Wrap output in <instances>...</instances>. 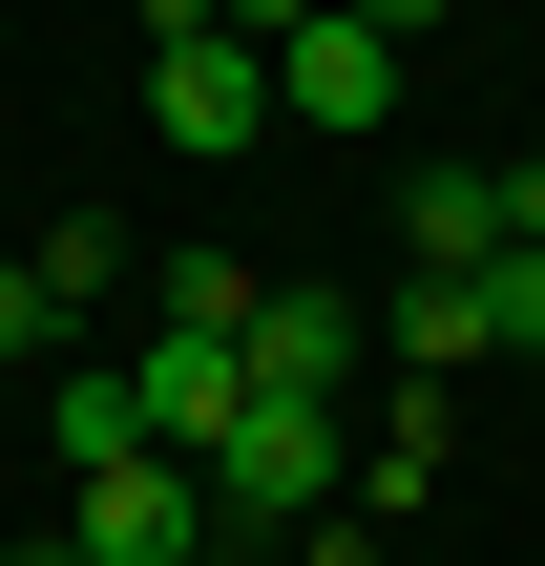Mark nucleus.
Returning <instances> with one entry per match:
<instances>
[{
    "label": "nucleus",
    "instance_id": "obj_1",
    "mask_svg": "<svg viewBox=\"0 0 545 566\" xmlns=\"http://www.w3.org/2000/svg\"><path fill=\"white\" fill-rule=\"evenodd\" d=\"M189 483H210L231 546H252V525H336V504H357V420H336V399H231V441H210Z\"/></svg>",
    "mask_w": 545,
    "mask_h": 566
},
{
    "label": "nucleus",
    "instance_id": "obj_2",
    "mask_svg": "<svg viewBox=\"0 0 545 566\" xmlns=\"http://www.w3.org/2000/svg\"><path fill=\"white\" fill-rule=\"evenodd\" d=\"M273 126H315V147H378V126H399V42H378L357 0H315V21L273 42Z\"/></svg>",
    "mask_w": 545,
    "mask_h": 566
},
{
    "label": "nucleus",
    "instance_id": "obj_3",
    "mask_svg": "<svg viewBox=\"0 0 545 566\" xmlns=\"http://www.w3.org/2000/svg\"><path fill=\"white\" fill-rule=\"evenodd\" d=\"M63 546H84V566H210L231 525H210V483L147 441V462H84V525H63Z\"/></svg>",
    "mask_w": 545,
    "mask_h": 566
},
{
    "label": "nucleus",
    "instance_id": "obj_4",
    "mask_svg": "<svg viewBox=\"0 0 545 566\" xmlns=\"http://www.w3.org/2000/svg\"><path fill=\"white\" fill-rule=\"evenodd\" d=\"M147 126H168L189 168L273 147V42H231V21H210V42H168V63H147Z\"/></svg>",
    "mask_w": 545,
    "mask_h": 566
},
{
    "label": "nucleus",
    "instance_id": "obj_5",
    "mask_svg": "<svg viewBox=\"0 0 545 566\" xmlns=\"http://www.w3.org/2000/svg\"><path fill=\"white\" fill-rule=\"evenodd\" d=\"M357 357H378V315H357V294H315V273H273V294H252V399H336V420H357Z\"/></svg>",
    "mask_w": 545,
    "mask_h": 566
},
{
    "label": "nucleus",
    "instance_id": "obj_6",
    "mask_svg": "<svg viewBox=\"0 0 545 566\" xmlns=\"http://www.w3.org/2000/svg\"><path fill=\"white\" fill-rule=\"evenodd\" d=\"M126 378H147V441H168V462H210V441H231V399H252V357H231V336H126Z\"/></svg>",
    "mask_w": 545,
    "mask_h": 566
},
{
    "label": "nucleus",
    "instance_id": "obj_7",
    "mask_svg": "<svg viewBox=\"0 0 545 566\" xmlns=\"http://www.w3.org/2000/svg\"><path fill=\"white\" fill-rule=\"evenodd\" d=\"M399 252L420 273H504V168H399Z\"/></svg>",
    "mask_w": 545,
    "mask_h": 566
},
{
    "label": "nucleus",
    "instance_id": "obj_8",
    "mask_svg": "<svg viewBox=\"0 0 545 566\" xmlns=\"http://www.w3.org/2000/svg\"><path fill=\"white\" fill-rule=\"evenodd\" d=\"M252 294H273L252 252H147V315H168V336H231V357H252Z\"/></svg>",
    "mask_w": 545,
    "mask_h": 566
},
{
    "label": "nucleus",
    "instance_id": "obj_9",
    "mask_svg": "<svg viewBox=\"0 0 545 566\" xmlns=\"http://www.w3.org/2000/svg\"><path fill=\"white\" fill-rule=\"evenodd\" d=\"M378 357H399V378H462V357H504V336H483V273H420V294L378 315Z\"/></svg>",
    "mask_w": 545,
    "mask_h": 566
},
{
    "label": "nucleus",
    "instance_id": "obj_10",
    "mask_svg": "<svg viewBox=\"0 0 545 566\" xmlns=\"http://www.w3.org/2000/svg\"><path fill=\"white\" fill-rule=\"evenodd\" d=\"M42 420H63V462H147V378H126V357H63Z\"/></svg>",
    "mask_w": 545,
    "mask_h": 566
},
{
    "label": "nucleus",
    "instance_id": "obj_11",
    "mask_svg": "<svg viewBox=\"0 0 545 566\" xmlns=\"http://www.w3.org/2000/svg\"><path fill=\"white\" fill-rule=\"evenodd\" d=\"M21 273H42V315H84V294H105V273H126V252H105V210H63V231H42V252H21Z\"/></svg>",
    "mask_w": 545,
    "mask_h": 566
},
{
    "label": "nucleus",
    "instance_id": "obj_12",
    "mask_svg": "<svg viewBox=\"0 0 545 566\" xmlns=\"http://www.w3.org/2000/svg\"><path fill=\"white\" fill-rule=\"evenodd\" d=\"M483 336H504V357H545V252H504V273H483Z\"/></svg>",
    "mask_w": 545,
    "mask_h": 566
},
{
    "label": "nucleus",
    "instance_id": "obj_13",
    "mask_svg": "<svg viewBox=\"0 0 545 566\" xmlns=\"http://www.w3.org/2000/svg\"><path fill=\"white\" fill-rule=\"evenodd\" d=\"M42 336H63V315H42V273L0 252V357H42Z\"/></svg>",
    "mask_w": 545,
    "mask_h": 566
},
{
    "label": "nucleus",
    "instance_id": "obj_14",
    "mask_svg": "<svg viewBox=\"0 0 545 566\" xmlns=\"http://www.w3.org/2000/svg\"><path fill=\"white\" fill-rule=\"evenodd\" d=\"M357 21H378V42H399V63H420V42H441V0H357Z\"/></svg>",
    "mask_w": 545,
    "mask_h": 566
},
{
    "label": "nucleus",
    "instance_id": "obj_15",
    "mask_svg": "<svg viewBox=\"0 0 545 566\" xmlns=\"http://www.w3.org/2000/svg\"><path fill=\"white\" fill-rule=\"evenodd\" d=\"M210 21H231V42H294V21H315V0H210Z\"/></svg>",
    "mask_w": 545,
    "mask_h": 566
},
{
    "label": "nucleus",
    "instance_id": "obj_16",
    "mask_svg": "<svg viewBox=\"0 0 545 566\" xmlns=\"http://www.w3.org/2000/svg\"><path fill=\"white\" fill-rule=\"evenodd\" d=\"M21 566H84V546H21Z\"/></svg>",
    "mask_w": 545,
    "mask_h": 566
}]
</instances>
